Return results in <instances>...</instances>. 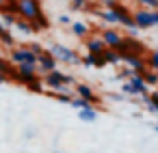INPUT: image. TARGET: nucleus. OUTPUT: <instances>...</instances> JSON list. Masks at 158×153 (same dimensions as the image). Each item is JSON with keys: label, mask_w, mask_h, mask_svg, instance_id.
Segmentation results:
<instances>
[{"label": "nucleus", "mask_w": 158, "mask_h": 153, "mask_svg": "<svg viewBox=\"0 0 158 153\" xmlns=\"http://www.w3.org/2000/svg\"><path fill=\"white\" fill-rule=\"evenodd\" d=\"M31 26H33V33H44V30L50 28V20H48L46 13H41L39 18H35V20L31 22Z\"/></svg>", "instance_id": "15"}, {"label": "nucleus", "mask_w": 158, "mask_h": 153, "mask_svg": "<svg viewBox=\"0 0 158 153\" xmlns=\"http://www.w3.org/2000/svg\"><path fill=\"white\" fill-rule=\"evenodd\" d=\"M35 65H37V73H39V76H46L48 71H54V69H59V67H56L59 63L52 58V54H50L48 50H44V52L37 56V63H35Z\"/></svg>", "instance_id": "9"}, {"label": "nucleus", "mask_w": 158, "mask_h": 153, "mask_svg": "<svg viewBox=\"0 0 158 153\" xmlns=\"http://www.w3.org/2000/svg\"><path fill=\"white\" fill-rule=\"evenodd\" d=\"M11 65H20V63H37V56L28 50V45H13L9 48V58Z\"/></svg>", "instance_id": "4"}, {"label": "nucleus", "mask_w": 158, "mask_h": 153, "mask_svg": "<svg viewBox=\"0 0 158 153\" xmlns=\"http://www.w3.org/2000/svg\"><path fill=\"white\" fill-rule=\"evenodd\" d=\"M145 110H147V112L158 114V91L147 93V104H145Z\"/></svg>", "instance_id": "21"}, {"label": "nucleus", "mask_w": 158, "mask_h": 153, "mask_svg": "<svg viewBox=\"0 0 158 153\" xmlns=\"http://www.w3.org/2000/svg\"><path fill=\"white\" fill-rule=\"evenodd\" d=\"M154 129H156V131H158V123H156V127H154Z\"/></svg>", "instance_id": "40"}, {"label": "nucleus", "mask_w": 158, "mask_h": 153, "mask_svg": "<svg viewBox=\"0 0 158 153\" xmlns=\"http://www.w3.org/2000/svg\"><path fill=\"white\" fill-rule=\"evenodd\" d=\"M5 82H7V76H5L2 71H0V84H5Z\"/></svg>", "instance_id": "37"}, {"label": "nucleus", "mask_w": 158, "mask_h": 153, "mask_svg": "<svg viewBox=\"0 0 158 153\" xmlns=\"http://www.w3.org/2000/svg\"><path fill=\"white\" fill-rule=\"evenodd\" d=\"M69 106H72V108H76V110H82V108H89L91 104H89V101H85V99H80V97H72Z\"/></svg>", "instance_id": "27"}, {"label": "nucleus", "mask_w": 158, "mask_h": 153, "mask_svg": "<svg viewBox=\"0 0 158 153\" xmlns=\"http://www.w3.org/2000/svg\"><path fill=\"white\" fill-rule=\"evenodd\" d=\"M141 9H158V0H136Z\"/></svg>", "instance_id": "29"}, {"label": "nucleus", "mask_w": 158, "mask_h": 153, "mask_svg": "<svg viewBox=\"0 0 158 153\" xmlns=\"http://www.w3.org/2000/svg\"><path fill=\"white\" fill-rule=\"evenodd\" d=\"M69 5H72V9H74V11H82V9H91V5L87 2V0H72V2H69Z\"/></svg>", "instance_id": "28"}, {"label": "nucleus", "mask_w": 158, "mask_h": 153, "mask_svg": "<svg viewBox=\"0 0 158 153\" xmlns=\"http://www.w3.org/2000/svg\"><path fill=\"white\" fill-rule=\"evenodd\" d=\"M100 56L104 58V63H106V65H121V56H119L113 48H106Z\"/></svg>", "instance_id": "18"}, {"label": "nucleus", "mask_w": 158, "mask_h": 153, "mask_svg": "<svg viewBox=\"0 0 158 153\" xmlns=\"http://www.w3.org/2000/svg\"><path fill=\"white\" fill-rule=\"evenodd\" d=\"M128 82H130V86H132L134 95H139V97H141V95H147V93H149V86L143 82V78H141V76H136V73H134Z\"/></svg>", "instance_id": "14"}, {"label": "nucleus", "mask_w": 158, "mask_h": 153, "mask_svg": "<svg viewBox=\"0 0 158 153\" xmlns=\"http://www.w3.org/2000/svg\"><path fill=\"white\" fill-rule=\"evenodd\" d=\"M95 15L104 22V24H108V26H113V24H117V18H115V11H108V9H102V11H95Z\"/></svg>", "instance_id": "20"}, {"label": "nucleus", "mask_w": 158, "mask_h": 153, "mask_svg": "<svg viewBox=\"0 0 158 153\" xmlns=\"http://www.w3.org/2000/svg\"><path fill=\"white\" fill-rule=\"evenodd\" d=\"M100 39L104 41L106 48H113V50H115V48L119 45V41L123 39V35H121L119 30H115V28H104V30L100 33Z\"/></svg>", "instance_id": "11"}, {"label": "nucleus", "mask_w": 158, "mask_h": 153, "mask_svg": "<svg viewBox=\"0 0 158 153\" xmlns=\"http://www.w3.org/2000/svg\"><path fill=\"white\" fill-rule=\"evenodd\" d=\"M121 95H134V91H132V86H130V82H128V80L121 84Z\"/></svg>", "instance_id": "33"}, {"label": "nucleus", "mask_w": 158, "mask_h": 153, "mask_svg": "<svg viewBox=\"0 0 158 153\" xmlns=\"http://www.w3.org/2000/svg\"><path fill=\"white\" fill-rule=\"evenodd\" d=\"M115 11V18H117V24H121L123 28H132L134 26V22H132V11L128 9V7H123L121 2L113 9Z\"/></svg>", "instance_id": "10"}, {"label": "nucleus", "mask_w": 158, "mask_h": 153, "mask_svg": "<svg viewBox=\"0 0 158 153\" xmlns=\"http://www.w3.org/2000/svg\"><path fill=\"white\" fill-rule=\"evenodd\" d=\"M15 69H18V84H24L26 86L28 82H33V80L39 78L35 63H20V65H15Z\"/></svg>", "instance_id": "6"}, {"label": "nucleus", "mask_w": 158, "mask_h": 153, "mask_svg": "<svg viewBox=\"0 0 158 153\" xmlns=\"http://www.w3.org/2000/svg\"><path fill=\"white\" fill-rule=\"evenodd\" d=\"M15 20H18V15H13V13H5V11H0V24H2L5 28H13Z\"/></svg>", "instance_id": "23"}, {"label": "nucleus", "mask_w": 158, "mask_h": 153, "mask_svg": "<svg viewBox=\"0 0 158 153\" xmlns=\"http://www.w3.org/2000/svg\"><path fill=\"white\" fill-rule=\"evenodd\" d=\"M132 76H134V71H132V69H128V67H123V69L117 73V80H123V82H126V80H130Z\"/></svg>", "instance_id": "30"}, {"label": "nucleus", "mask_w": 158, "mask_h": 153, "mask_svg": "<svg viewBox=\"0 0 158 153\" xmlns=\"http://www.w3.org/2000/svg\"><path fill=\"white\" fill-rule=\"evenodd\" d=\"M145 65H147V69H152V71L158 73V48L147 52V56H145Z\"/></svg>", "instance_id": "19"}, {"label": "nucleus", "mask_w": 158, "mask_h": 153, "mask_svg": "<svg viewBox=\"0 0 158 153\" xmlns=\"http://www.w3.org/2000/svg\"><path fill=\"white\" fill-rule=\"evenodd\" d=\"M100 5L104 7V9H108V11H113L117 5H119V0H100Z\"/></svg>", "instance_id": "31"}, {"label": "nucleus", "mask_w": 158, "mask_h": 153, "mask_svg": "<svg viewBox=\"0 0 158 153\" xmlns=\"http://www.w3.org/2000/svg\"><path fill=\"white\" fill-rule=\"evenodd\" d=\"M74 93H76L80 99L89 101L93 108H100V106H102V97H100L89 84H85V82H76V84H74Z\"/></svg>", "instance_id": "5"}, {"label": "nucleus", "mask_w": 158, "mask_h": 153, "mask_svg": "<svg viewBox=\"0 0 158 153\" xmlns=\"http://www.w3.org/2000/svg\"><path fill=\"white\" fill-rule=\"evenodd\" d=\"M26 45H28V50H31V52H33L35 56H39V54L44 52V48H41L39 43H26Z\"/></svg>", "instance_id": "32"}, {"label": "nucleus", "mask_w": 158, "mask_h": 153, "mask_svg": "<svg viewBox=\"0 0 158 153\" xmlns=\"http://www.w3.org/2000/svg\"><path fill=\"white\" fill-rule=\"evenodd\" d=\"M41 13H44L41 0H18V18H22L26 22H33Z\"/></svg>", "instance_id": "2"}, {"label": "nucleus", "mask_w": 158, "mask_h": 153, "mask_svg": "<svg viewBox=\"0 0 158 153\" xmlns=\"http://www.w3.org/2000/svg\"><path fill=\"white\" fill-rule=\"evenodd\" d=\"M80 65L82 67H98V69L106 67V63H104V58L100 54H85V56H80Z\"/></svg>", "instance_id": "13"}, {"label": "nucleus", "mask_w": 158, "mask_h": 153, "mask_svg": "<svg viewBox=\"0 0 158 153\" xmlns=\"http://www.w3.org/2000/svg\"><path fill=\"white\" fill-rule=\"evenodd\" d=\"M117 54H136V56H145L149 50L143 41H139L136 37H123L119 41V45L115 48Z\"/></svg>", "instance_id": "3"}, {"label": "nucleus", "mask_w": 158, "mask_h": 153, "mask_svg": "<svg viewBox=\"0 0 158 153\" xmlns=\"http://www.w3.org/2000/svg\"><path fill=\"white\" fill-rule=\"evenodd\" d=\"M59 24H63V26H69V24H72V18H69V15H61V18H59Z\"/></svg>", "instance_id": "34"}, {"label": "nucleus", "mask_w": 158, "mask_h": 153, "mask_svg": "<svg viewBox=\"0 0 158 153\" xmlns=\"http://www.w3.org/2000/svg\"><path fill=\"white\" fill-rule=\"evenodd\" d=\"M26 88H28L31 93H39V95L46 91V88H44V84H41V78H37V80H33V82H28V84H26Z\"/></svg>", "instance_id": "25"}, {"label": "nucleus", "mask_w": 158, "mask_h": 153, "mask_svg": "<svg viewBox=\"0 0 158 153\" xmlns=\"http://www.w3.org/2000/svg\"><path fill=\"white\" fill-rule=\"evenodd\" d=\"M13 28H15V30H20L22 35H33V26H31V22L22 20V18H18V20H15Z\"/></svg>", "instance_id": "22"}, {"label": "nucleus", "mask_w": 158, "mask_h": 153, "mask_svg": "<svg viewBox=\"0 0 158 153\" xmlns=\"http://www.w3.org/2000/svg\"><path fill=\"white\" fill-rule=\"evenodd\" d=\"M126 30H128V37H139V33H141L136 26H132V28H126Z\"/></svg>", "instance_id": "36"}, {"label": "nucleus", "mask_w": 158, "mask_h": 153, "mask_svg": "<svg viewBox=\"0 0 158 153\" xmlns=\"http://www.w3.org/2000/svg\"><path fill=\"white\" fill-rule=\"evenodd\" d=\"M5 5H7V0H0V11L5 9Z\"/></svg>", "instance_id": "38"}, {"label": "nucleus", "mask_w": 158, "mask_h": 153, "mask_svg": "<svg viewBox=\"0 0 158 153\" xmlns=\"http://www.w3.org/2000/svg\"><path fill=\"white\" fill-rule=\"evenodd\" d=\"M85 48H87V54H102L106 50V45H104V41L100 37H87Z\"/></svg>", "instance_id": "12"}, {"label": "nucleus", "mask_w": 158, "mask_h": 153, "mask_svg": "<svg viewBox=\"0 0 158 153\" xmlns=\"http://www.w3.org/2000/svg\"><path fill=\"white\" fill-rule=\"evenodd\" d=\"M121 56V63L128 65V69H132L136 76H143L147 71V65H145V56H136V54H119Z\"/></svg>", "instance_id": "8"}, {"label": "nucleus", "mask_w": 158, "mask_h": 153, "mask_svg": "<svg viewBox=\"0 0 158 153\" xmlns=\"http://www.w3.org/2000/svg\"><path fill=\"white\" fill-rule=\"evenodd\" d=\"M141 78H143V82H145L147 86H158V73H156V71L147 69V71H145Z\"/></svg>", "instance_id": "24"}, {"label": "nucleus", "mask_w": 158, "mask_h": 153, "mask_svg": "<svg viewBox=\"0 0 158 153\" xmlns=\"http://www.w3.org/2000/svg\"><path fill=\"white\" fill-rule=\"evenodd\" d=\"M78 119H80V121H85V123H95V121H98V108L89 106V108L78 110Z\"/></svg>", "instance_id": "16"}, {"label": "nucleus", "mask_w": 158, "mask_h": 153, "mask_svg": "<svg viewBox=\"0 0 158 153\" xmlns=\"http://www.w3.org/2000/svg\"><path fill=\"white\" fill-rule=\"evenodd\" d=\"M48 52L52 54V58H54L56 63L80 65V56H78V52L72 50V48H67V45H63V43H52V45L48 48Z\"/></svg>", "instance_id": "1"}, {"label": "nucleus", "mask_w": 158, "mask_h": 153, "mask_svg": "<svg viewBox=\"0 0 158 153\" xmlns=\"http://www.w3.org/2000/svg\"><path fill=\"white\" fill-rule=\"evenodd\" d=\"M132 22L139 30H147V28H154V20H152V9H136L132 11Z\"/></svg>", "instance_id": "7"}, {"label": "nucleus", "mask_w": 158, "mask_h": 153, "mask_svg": "<svg viewBox=\"0 0 158 153\" xmlns=\"http://www.w3.org/2000/svg\"><path fill=\"white\" fill-rule=\"evenodd\" d=\"M108 97H110L113 101H123L126 95H121V93H108Z\"/></svg>", "instance_id": "35"}, {"label": "nucleus", "mask_w": 158, "mask_h": 153, "mask_svg": "<svg viewBox=\"0 0 158 153\" xmlns=\"http://www.w3.org/2000/svg\"><path fill=\"white\" fill-rule=\"evenodd\" d=\"M48 95H50L52 99L61 101V104H69V101H72V97H74V95H67V93H52V91H48Z\"/></svg>", "instance_id": "26"}, {"label": "nucleus", "mask_w": 158, "mask_h": 153, "mask_svg": "<svg viewBox=\"0 0 158 153\" xmlns=\"http://www.w3.org/2000/svg\"><path fill=\"white\" fill-rule=\"evenodd\" d=\"M0 56H2V43H0Z\"/></svg>", "instance_id": "39"}, {"label": "nucleus", "mask_w": 158, "mask_h": 153, "mask_svg": "<svg viewBox=\"0 0 158 153\" xmlns=\"http://www.w3.org/2000/svg\"><path fill=\"white\" fill-rule=\"evenodd\" d=\"M69 26H72V33H74L76 37H80V39H87V37L91 35V28H89L87 24H82V22H72Z\"/></svg>", "instance_id": "17"}]
</instances>
